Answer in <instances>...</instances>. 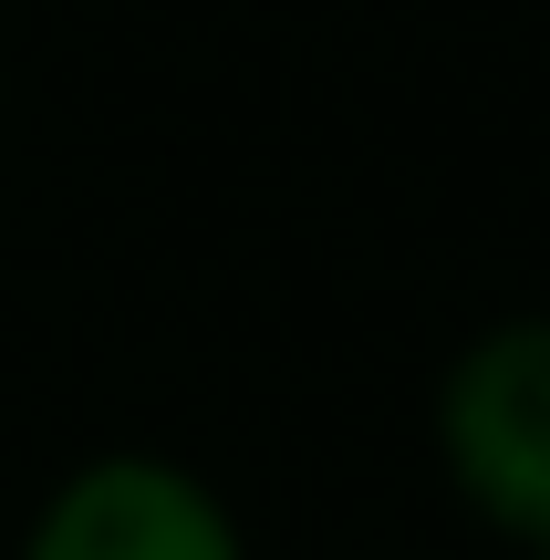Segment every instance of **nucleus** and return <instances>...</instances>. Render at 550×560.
<instances>
[{"instance_id":"1","label":"nucleus","mask_w":550,"mask_h":560,"mask_svg":"<svg viewBox=\"0 0 550 560\" xmlns=\"http://www.w3.org/2000/svg\"><path fill=\"white\" fill-rule=\"evenodd\" d=\"M447 488L519 550H550V312L489 322L436 384Z\"/></svg>"},{"instance_id":"2","label":"nucleus","mask_w":550,"mask_h":560,"mask_svg":"<svg viewBox=\"0 0 550 560\" xmlns=\"http://www.w3.org/2000/svg\"><path fill=\"white\" fill-rule=\"evenodd\" d=\"M21 560H249V540L177 457H94L42 499Z\"/></svg>"},{"instance_id":"3","label":"nucleus","mask_w":550,"mask_h":560,"mask_svg":"<svg viewBox=\"0 0 550 560\" xmlns=\"http://www.w3.org/2000/svg\"><path fill=\"white\" fill-rule=\"evenodd\" d=\"M530 560H550V550H530Z\"/></svg>"}]
</instances>
